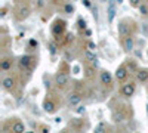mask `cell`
Masks as SVG:
<instances>
[{
  "mask_svg": "<svg viewBox=\"0 0 148 133\" xmlns=\"http://www.w3.org/2000/svg\"><path fill=\"white\" fill-rule=\"evenodd\" d=\"M147 55H148V52H147Z\"/></svg>",
  "mask_w": 148,
  "mask_h": 133,
  "instance_id": "cell-36",
  "label": "cell"
},
{
  "mask_svg": "<svg viewBox=\"0 0 148 133\" xmlns=\"http://www.w3.org/2000/svg\"><path fill=\"white\" fill-rule=\"evenodd\" d=\"M99 2H101V3H107V2H108V0H99Z\"/></svg>",
  "mask_w": 148,
  "mask_h": 133,
  "instance_id": "cell-33",
  "label": "cell"
},
{
  "mask_svg": "<svg viewBox=\"0 0 148 133\" xmlns=\"http://www.w3.org/2000/svg\"><path fill=\"white\" fill-rule=\"evenodd\" d=\"M10 130L14 133H24L25 132V124L22 121H19V120H16V121H14V124L10 126Z\"/></svg>",
  "mask_w": 148,
  "mask_h": 133,
  "instance_id": "cell-14",
  "label": "cell"
},
{
  "mask_svg": "<svg viewBox=\"0 0 148 133\" xmlns=\"http://www.w3.org/2000/svg\"><path fill=\"white\" fill-rule=\"evenodd\" d=\"M0 68H2V71H9V70L12 68V59L3 58L2 62H0Z\"/></svg>",
  "mask_w": 148,
  "mask_h": 133,
  "instance_id": "cell-18",
  "label": "cell"
},
{
  "mask_svg": "<svg viewBox=\"0 0 148 133\" xmlns=\"http://www.w3.org/2000/svg\"><path fill=\"white\" fill-rule=\"evenodd\" d=\"M49 2H52V3H56V2H58V0H49Z\"/></svg>",
  "mask_w": 148,
  "mask_h": 133,
  "instance_id": "cell-34",
  "label": "cell"
},
{
  "mask_svg": "<svg viewBox=\"0 0 148 133\" xmlns=\"http://www.w3.org/2000/svg\"><path fill=\"white\" fill-rule=\"evenodd\" d=\"M40 132H49V127L47 126H42L40 127Z\"/></svg>",
  "mask_w": 148,
  "mask_h": 133,
  "instance_id": "cell-30",
  "label": "cell"
},
{
  "mask_svg": "<svg viewBox=\"0 0 148 133\" xmlns=\"http://www.w3.org/2000/svg\"><path fill=\"white\" fill-rule=\"evenodd\" d=\"M64 10H65V14H73V12H74V6L73 5H65Z\"/></svg>",
  "mask_w": 148,
  "mask_h": 133,
  "instance_id": "cell-24",
  "label": "cell"
},
{
  "mask_svg": "<svg viewBox=\"0 0 148 133\" xmlns=\"http://www.w3.org/2000/svg\"><path fill=\"white\" fill-rule=\"evenodd\" d=\"M84 59H86V61H88V62H90V64H93V65H96L98 62V58H96V55L90 50V49H88V50H84Z\"/></svg>",
  "mask_w": 148,
  "mask_h": 133,
  "instance_id": "cell-17",
  "label": "cell"
},
{
  "mask_svg": "<svg viewBox=\"0 0 148 133\" xmlns=\"http://www.w3.org/2000/svg\"><path fill=\"white\" fill-rule=\"evenodd\" d=\"M88 47H89V49H90V50H95V49H96V44L90 42V43H88Z\"/></svg>",
  "mask_w": 148,
  "mask_h": 133,
  "instance_id": "cell-26",
  "label": "cell"
},
{
  "mask_svg": "<svg viewBox=\"0 0 148 133\" xmlns=\"http://www.w3.org/2000/svg\"><path fill=\"white\" fill-rule=\"evenodd\" d=\"M64 31H65V22L64 21H55V24H53V27H52V33H53V35L58 39V37H61V35L64 34Z\"/></svg>",
  "mask_w": 148,
  "mask_h": 133,
  "instance_id": "cell-5",
  "label": "cell"
},
{
  "mask_svg": "<svg viewBox=\"0 0 148 133\" xmlns=\"http://www.w3.org/2000/svg\"><path fill=\"white\" fill-rule=\"evenodd\" d=\"M123 47H125L126 52H132L135 49V39L132 37V35L125 37V40H123Z\"/></svg>",
  "mask_w": 148,
  "mask_h": 133,
  "instance_id": "cell-12",
  "label": "cell"
},
{
  "mask_svg": "<svg viewBox=\"0 0 148 133\" xmlns=\"http://www.w3.org/2000/svg\"><path fill=\"white\" fill-rule=\"evenodd\" d=\"M67 102L70 106H76L82 102V95L79 92H71L68 96H67Z\"/></svg>",
  "mask_w": 148,
  "mask_h": 133,
  "instance_id": "cell-7",
  "label": "cell"
},
{
  "mask_svg": "<svg viewBox=\"0 0 148 133\" xmlns=\"http://www.w3.org/2000/svg\"><path fill=\"white\" fill-rule=\"evenodd\" d=\"M113 120H114V123H121L123 120H125V114H123L121 111H120V113H119V111H114Z\"/></svg>",
  "mask_w": 148,
  "mask_h": 133,
  "instance_id": "cell-20",
  "label": "cell"
},
{
  "mask_svg": "<svg viewBox=\"0 0 148 133\" xmlns=\"http://www.w3.org/2000/svg\"><path fill=\"white\" fill-rule=\"evenodd\" d=\"M31 14V10L27 5H19L16 9H15V18L18 21H24V19H27Z\"/></svg>",
  "mask_w": 148,
  "mask_h": 133,
  "instance_id": "cell-1",
  "label": "cell"
},
{
  "mask_svg": "<svg viewBox=\"0 0 148 133\" xmlns=\"http://www.w3.org/2000/svg\"><path fill=\"white\" fill-rule=\"evenodd\" d=\"M117 33L120 37H127V35H130V27L129 24L126 21H120L119 25H117Z\"/></svg>",
  "mask_w": 148,
  "mask_h": 133,
  "instance_id": "cell-6",
  "label": "cell"
},
{
  "mask_svg": "<svg viewBox=\"0 0 148 133\" xmlns=\"http://www.w3.org/2000/svg\"><path fill=\"white\" fill-rule=\"evenodd\" d=\"M43 110H45V113H47V114H53V113L56 111V104H55L52 99L46 98L45 102H43Z\"/></svg>",
  "mask_w": 148,
  "mask_h": 133,
  "instance_id": "cell-10",
  "label": "cell"
},
{
  "mask_svg": "<svg viewBox=\"0 0 148 133\" xmlns=\"http://www.w3.org/2000/svg\"><path fill=\"white\" fill-rule=\"evenodd\" d=\"M68 83H70V78H68V76L65 74V72H56V76H55V84H56L59 89L67 87Z\"/></svg>",
  "mask_w": 148,
  "mask_h": 133,
  "instance_id": "cell-3",
  "label": "cell"
},
{
  "mask_svg": "<svg viewBox=\"0 0 148 133\" xmlns=\"http://www.w3.org/2000/svg\"><path fill=\"white\" fill-rule=\"evenodd\" d=\"M129 3L132 8H139L142 5V0H129Z\"/></svg>",
  "mask_w": 148,
  "mask_h": 133,
  "instance_id": "cell-23",
  "label": "cell"
},
{
  "mask_svg": "<svg viewBox=\"0 0 148 133\" xmlns=\"http://www.w3.org/2000/svg\"><path fill=\"white\" fill-rule=\"evenodd\" d=\"M5 15H6V8L2 9V16H5Z\"/></svg>",
  "mask_w": 148,
  "mask_h": 133,
  "instance_id": "cell-32",
  "label": "cell"
},
{
  "mask_svg": "<svg viewBox=\"0 0 148 133\" xmlns=\"http://www.w3.org/2000/svg\"><path fill=\"white\" fill-rule=\"evenodd\" d=\"M77 113H79V114L84 113V106H79V110H77Z\"/></svg>",
  "mask_w": 148,
  "mask_h": 133,
  "instance_id": "cell-31",
  "label": "cell"
},
{
  "mask_svg": "<svg viewBox=\"0 0 148 133\" xmlns=\"http://www.w3.org/2000/svg\"><path fill=\"white\" fill-rule=\"evenodd\" d=\"M126 67H127L129 72H136V71H138V65H136V62H135L133 59H127Z\"/></svg>",
  "mask_w": 148,
  "mask_h": 133,
  "instance_id": "cell-19",
  "label": "cell"
},
{
  "mask_svg": "<svg viewBox=\"0 0 148 133\" xmlns=\"http://www.w3.org/2000/svg\"><path fill=\"white\" fill-rule=\"evenodd\" d=\"M116 3L117 0H108V22H113L114 16H116Z\"/></svg>",
  "mask_w": 148,
  "mask_h": 133,
  "instance_id": "cell-11",
  "label": "cell"
},
{
  "mask_svg": "<svg viewBox=\"0 0 148 133\" xmlns=\"http://www.w3.org/2000/svg\"><path fill=\"white\" fill-rule=\"evenodd\" d=\"M142 30H144V34L148 35V24H142Z\"/></svg>",
  "mask_w": 148,
  "mask_h": 133,
  "instance_id": "cell-25",
  "label": "cell"
},
{
  "mask_svg": "<svg viewBox=\"0 0 148 133\" xmlns=\"http://www.w3.org/2000/svg\"><path fill=\"white\" fill-rule=\"evenodd\" d=\"M43 5H45L43 0H37V6H39V8H43Z\"/></svg>",
  "mask_w": 148,
  "mask_h": 133,
  "instance_id": "cell-29",
  "label": "cell"
},
{
  "mask_svg": "<svg viewBox=\"0 0 148 133\" xmlns=\"http://www.w3.org/2000/svg\"><path fill=\"white\" fill-rule=\"evenodd\" d=\"M15 84H16V81H15L14 77H5V78L2 80V86H3V89L8 90V92L14 90V89H15Z\"/></svg>",
  "mask_w": 148,
  "mask_h": 133,
  "instance_id": "cell-9",
  "label": "cell"
},
{
  "mask_svg": "<svg viewBox=\"0 0 148 133\" xmlns=\"http://www.w3.org/2000/svg\"><path fill=\"white\" fill-rule=\"evenodd\" d=\"M116 80L117 81H120V83H123V81H126V78H127V76H129V70H127V67L126 65H120L117 70H116Z\"/></svg>",
  "mask_w": 148,
  "mask_h": 133,
  "instance_id": "cell-4",
  "label": "cell"
},
{
  "mask_svg": "<svg viewBox=\"0 0 148 133\" xmlns=\"http://www.w3.org/2000/svg\"><path fill=\"white\" fill-rule=\"evenodd\" d=\"M101 84H104V86H111L113 84V76H111V72H108V71L101 72Z\"/></svg>",
  "mask_w": 148,
  "mask_h": 133,
  "instance_id": "cell-13",
  "label": "cell"
},
{
  "mask_svg": "<svg viewBox=\"0 0 148 133\" xmlns=\"http://www.w3.org/2000/svg\"><path fill=\"white\" fill-rule=\"evenodd\" d=\"M139 12L142 16H148V6L147 5H141L139 6Z\"/></svg>",
  "mask_w": 148,
  "mask_h": 133,
  "instance_id": "cell-22",
  "label": "cell"
},
{
  "mask_svg": "<svg viewBox=\"0 0 148 133\" xmlns=\"http://www.w3.org/2000/svg\"><path fill=\"white\" fill-rule=\"evenodd\" d=\"M107 123H99L96 127H95V132H98V133H102V132H107Z\"/></svg>",
  "mask_w": 148,
  "mask_h": 133,
  "instance_id": "cell-21",
  "label": "cell"
},
{
  "mask_svg": "<svg viewBox=\"0 0 148 133\" xmlns=\"http://www.w3.org/2000/svg\"><path fill=\"white\" fill-rule=\"evenodd\" d=\"M56 52V46H55V43H51V53H55Z\"/></svg>",
  "mask_w": 148,
  "mask_h": 133,
  "instance_id": "cell-27",
  "label": "cell"
},
{
  "mask_svg": "<svg viewBox=\"0 0 148 133\" xmlns=\"http://www.w3.org/2000/svg\"><path fill=\"white\" fill-rule=\"evenodd\" d=\"M121 2H123V0H117V3H119V5H120V3H121Z\"/></svg>",
  "mask_w": 148,
  "mask_h": 133,
  "instance_id": "cell-35",
  "label": "cell"
},
{
  "mask_svg": "<svg viewBox=\"0 0 148 133\" xmlns=\"http://www.w3.org/2000/svg\"><path fill=\"white\" fill-rule=\"evenodd\" d=\"M83 5L86 8H90V2H89V0H83Z\"/></svg>",
  "mask_w": 148,
  "mask_h": 133,
  "instance_id": "cell-28",
  "label": "cell"
},
{
  "mask_svg": "<svg viewBox=\"0 0 148 133\" xmlns=\"http://www.w3.org/2000/svg\"><path fill=\"white\" fill-rule=\"evenodd\" d=\"M95 74H96V65H86L84 67V76H86V78H93L95 77Z\"/></svg>",
  "mask_w": 148,
  "mask_h": 133,
  "instance_id": "cell-16",
  "label": "cell"
},
{
  "mask_svg": "<svg viewBox=\"0 0 148 133\" xmlns=\"http://www.w3.org/2000/svg\"><path fill=\"white\" fill-rule=\"evenodd\" d=\"M135 90H136V84H135V81H129V83H126V84L121 86L120 93H121V96H125V98H130V96H133Z\"/></svg>",
  "mask_w": 148,
  "mask_h": 133,
  "instance_id": "cell-2",
  "label": "cell"
},
{
  "mask_svg": "<svg viewBox=\"0 0 148 133\" xmlns=\"http://www.w3.org/2000/svg\"><path fill=\"white\" fill-rule=\"evenodd\" d=\"M31 64H33V56L31 55H24V56L19 58V67H21V70H30Z\"/></svg>",
  "mask_w": 148,
  "mask_h": 133,
  "instance_id": "cell-8",
  "label": "cell"
},
{
  "mask_svg": "<svg viewBox=\"0 0 148 133\" xmlns=\"http://www.w3.org/2000/svg\"><path fill=\"white\" fill-rule=\"evenodd\" d=\"M136 80H138L139 83L148 81V70H147V68H142V70H138V71H136Z\"/></svg>",
  "mask_w": 148,
  "mask_h": 133,
  "instance_id": "cell-15",
  "label": "cell"
}]
</instances>
